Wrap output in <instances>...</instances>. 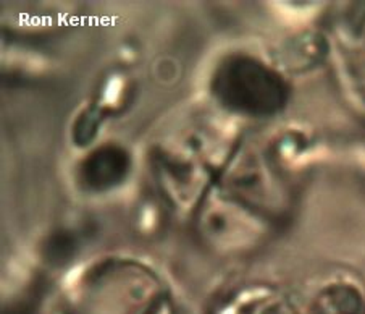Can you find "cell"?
Listing matches in <instances>:
<instances>
[{
	"instance_id": "cell-2",
	"label": "cell",
	"mask_w": 365,
	"mask_h": 314,
	"mask_svg": "<svg viewBox=\"0 0 365 314\" xmlns=\"http://www.w3.org/2000/svg\"><path fill=\"white\" fill-rule=\"evenodd\" d=\"M130 159L120 148H103L83 166V178L91 188L103 190L120 183L128 172Z\"/></svg>"
},
{
	"instance_id": "cell-1",
	"label": "cell",
	"mask_w": 365,
	"mask_h": 314,
	"mask_svg": "<svg viewBox=\"0 0 365 314\" xmlns=\"http://www.w3.org/2000/svg\"><path fill=\"white\" fill-rule=\"evenodd\" d=\"M215 91L225 106L247 113H269L284 101V86L265 65L251 59L230 60L218 71Z\"/></svg>"
}]
</instances>
